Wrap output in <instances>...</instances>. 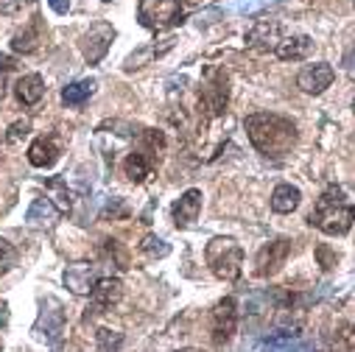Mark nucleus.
Here are the masks:
<instances>
[{"mask_svg":"<svg viewBox=\"0 0 355 352\" xmlns=\"http://www.w3.org/2000/svg\"><path fill=\"white\" fill-rule=\"evenodd\" d=\"M344 67H347V73H349V78L355 81V48H352V51H349V53L344 56Z\"/></svg>","mask_w":355,"mask_h":352,"instance_id":"obj_33","label":"nucleus"},{"mask_svg":"<svg viewBox=\"0 0 355 352\" xmlns=\"http://www.w3.org/2000/svg\"><path fill=\"white\" fill-rule=\"evenodd\" d=\"M17 263V252H15V246L9 243V240H3L0 238V274H6L12 266Z\"/></svg>","mask_w":355,"mask_h":352,"instance_id":"obj_27","label":"nucleus"},{"mask_svg":"<svg viewBox=\"0 0 355 352\" xmlns=\"http://www.w3.org/2000/svg\"><path fill=\"white\" fill-rule=\"evenodd\" d=\"M56 215H59V207H53L51 199H34V204L26 213V221L28 224H48L51 227L56 221Z\"/></svg>","mask_w":355,"mask_h":352,"instance_id":"obj_22","label":"nucleus"},{"mask_svg":"<svg viewBox=\"0 0 355 352\" xmlns=\"http://www.w3.org/2000/svg\"><path fill=\"white\" fill-rule=\"evenodd\" d=\"M246 134L257 154L283 159L297 146V123L277 112H254L246 118Z\"/></svg>","mask_w":355,"mask_h":352,"instance_id":"obj_1","label":"nucleus"},{"mask_svg":"<svg viewBox=\"0 0 355 352\" xmlns=\"http://www.w3.org/2000/svg\"><path fill=\"white\" fill-rule=\"evenodd\" d=\"M96 341H98V352H121V346H123V333L110 330V327H101V330L96 333Z\"/></svg>","mask_w":355,"mask_h":352,"instance_id":"obj_24","label":"nucleus"},{"mask_svg":"<svg viewBox=\"0 0 355 352\" xmlns=\"http://www.w3.org/2000/svg\"><path fill=\"white\" fill-rule=\"evenodd\" d=\"M62 280H64V285L73 294L90 297L93 288H96V283H98V266H93V263H73V266L64 269Z\"/></svg>","mask_w":355,"mask_h":352,"instance_id":"obj_8","label":"nucleus"},{"mask_svg":"<svg viewBox=\"0 0 355 352\" xmlns=\"http://www.w3.org/2000/svg\"><path fill=\"white\" fill-rule=\"evenodd\" d=\"M15 70V59L6 56V53H0V98L6 96V76Z\"/></svg>","mask_w":355,"mask_h":352,"instance_id":"obj_29","label":"nucleus"},{"mask_svg":"<svg viewBox=\"0 0 355 352\" xmlns=\"http://www.w3.org/2000/svg\"><path fill=\"white\" fill-rule=\"evenodd\" d=\"M333 78H336L333 67L327 62H316V64H308V67L300 70L297 87L302 93H308V96H319V93H324L327 87L333 84Z\"/></svg>","mask_w":355,"mask_h":352,"instance_id":"obj_9","label":"nucleus"},{"mask_svg":"<svg viewBox=\"0 0 355 352\" xmlns=\"http://www.w3.org/2000/svg\"><path fill=\"white\" fill-rule=\"evenodd\" d=\"M316 260H319V266H322L324 272H330V269L336 266L338 257H336V252H330V246L322 243V246H316Z\"/></svg>","mask_w":355,"mask_h":352,"instance_id":"obj_30","label":"nucleus"},{"mask_svg":"<svg viewBox=\"0 0 355 352\" xmlns=\"http://www.w3.org/2000/svg\"><path fill=\"white\" fill-rule=\"evenodd\" d=\"M140 252H146L148 257H165L171 252V246L162 238H157V235H146L143 243H140Z\"/></svg>","mask_w":355,"mask_h":352,"instance_id":"obj_26","label":"nucleus"},{"mask_svg":"<svg viewBox=\"0 0 355 352\" xmlns=\"http://www.w3.org/2000/svg\"><path fill=\"white\" fill-rule=\"evenodd\" d=\"M56 159H59V146H56L51 137H40V140L31 143V148H28V162H31L34 168H51Z\"/></svg>","mask_w":355,"mask_h":352,"instance_id":"obj_18","label":"nucleus"},{"mask_svg":"<svg viewBox=\"0 0 355 352\" xmlns=\"http://www.w3.org/2000/svg\"><path fill=\"white\" fill-rule=\"evenodd\" d=\"M45 327V338H59L62 330H64V313H62V305L56 299H45L42 305V313H40V322H37V330Z\"/></svg>","mask_w":355,"mask_h":352,"instance_id":"obj_15","label":"nucleus"},{"mask_svg":"<svg viewBox=\"0 0 355 352\" xmlns=\"http://www.w3.org/2000/svg\"><path fill=\"white\" fill-rule=\"evenodd\" d=\"M176 352H205V349H196V346H185V349H176Z\"/></svg>","mask_w":355,"mask_h":352,"instance_id":"obj_34","label":"nucleus"},{"mask_svg":"<svg viewBox=\"0 0 355 352\" xmlns=\"http://www.w3.org/2000/svg\"><path fill=\"white\" fill-rule=\"evenodd\" d=\"M112 39H115V28H112V23H107V20L93 23L90 31H84L81 39H78V48H81L84 62H87V64H98V62L107 56Z\"/></svg>","mask_w":355,"mask_h":352,"instance_id":"obj_6","label":"nucleus"},{"mask_svg":"<svg viewBox=\"0 0 355 352\" xmlns=\"http://www.w3.org/2000/svg\"><path fill=\"white\" fill-rule=\"evenodd\" d=\"M26 134H28V121H17V123L9 129V137H6V140H9V143H17V140L26 137Z\"/></svg>","mask_w":355,"mask_h":352,"instance_id":"obj_31","label":"nucleus"},{"mask_svg":"<svg viewBox=\"0 0 355 352\" xmlns=\"http://www.w3.org/2000/svg\"><path fill=\"white\" fill-rule=\"evenodd\" d=\"M96 93V81L93 78H81V81H73L62 90V101L64 107H84L90 101V96Z\"/></svg>","mask_w":355,"mask_h":352,"instance_id":"obj_19","label":"nucleus"},{"mask_svg":"<svg viewBox=\"0 0 355 352\" xmlns=\"http://www.w3.org/2000/svg\"><path fill=\"white\" fill-rule=\"evenodd\" d=\"M45 188L56 193V207L59 213H67L73 207V199H70V191H67V182L59 179V176H53V179H45Z\"/></svg>","mask_w":355,"mask_h":352,"instance_id":"obj_25","label":"nucleus"},{"mask_svg":"<svg viewBox=\"0 0 355 352\" xmlns=\"http://www.w3.org/2000/svg\"><path fill=\"white\" fill-rule=\"evenodd\" d=\"M300 202H302L300 188H294V185H288V182H283V185H277V188L272 191V210L280 213V215L294 213V210L300 207Z\"/></svg>","mask_w":355,"mask_h":352,"instance_id":"obj_17","label":"nucleus"},{"mask_svg":"<svg viewBox=\"0 0 355 352\" xmlns=\"http://www.w3.org/2000/svg\"><path fill=\"white\" fill-rule=\"evenodd\" d=\"M48 3L56 15H67V9H70V0H48Z\"/></svg>","mask_w":355,"mask_h":352,"instance_id":"obj_32","label":"nucleus"},{"mask_svg":"<svg viewBox=\"0 0 355 352\" xmlns=\"http://www.w3.org/2000/svg\"><path fill=\"white\" fill-rule=\"evenodd\" d=\"M15 96L23 107H34L42 101L45 96V78L40 73H28L23 78H17V87H15Z\"/></svg>","mask_w":355,"mask_h":352,"instance_id":"obj_14","label":"nucleus"},{"mask_svg":"<svg viewBox=\"0 0 355 352\" xmlns=\"http://www.w3.org/2000/svg\"><path fill=\"white\" fill-rule=\"evenodd\" d=\"M90 299H93V305H96L98 310H110L112 305H118V302L123 299V283H121L118 277H101V280L96 283Z\"/></svg>","mask_w":355,"mask_h":352,"instance_id":"obj_13","label":"nucleus"},{"mask_svg":"<svg viewBox=\"0 0 355 352\" xmlns=\"http://www.w3.org/2000/svg\"><path fill=\"white\" fill-rule=\"evenodd\" d=\"M266 3H272V0H230V9L238 15H249V12L263 9Z\"/></svg>","mask_w":355,"mask_h":352,"instance_id":"obj_28","label":"nucleus"},{"mask_svg":"<svg viewBox=\"0 0 355 352\" xmlns=\"http://www.w3.org/2000/svg\"><path fill=\"white\" fill-rule=\"evenodd\" d=\"M173 48V39H165V45H159L157 48V42L154 45H146V48H140V51H135L129 59H126V70H137V67H143V64H148L151 59H157V56H162L165 51H171Z\"/></svg>","mask_w":355,"mask_h":352,"instance_id":"obj_21","label":"nucleus"},{"mask_svg":"<svg viewBox=\"0 0 355 352\" xmlns=\"http://www.w3.org/2000/svg\"><path fill=\"white\" fill-rule=\"evenodd\" d=\"M137 20H140V26H146L151 31H165L173 26H182V20H185L182 0H140Z\"/></svg>","mask_w":355,"mask_h":352,"instance_id":"obj_4","label":"nucleus"},{"mask_svg":"<svg viewBox=\"0 0 355 352\" xmlns=\"http://www.w3.org/2000/svg\"><path fill=\"white\" fill-rule=\"evenodd\" d=\"M235 327H238V305L232 297H227L213 310V341L227 344L235 335Z\"/></svg>","mask_w":355,"mask_h":352,"instance_id":"obj_10","label":"nucleus"},{"mask_svg":"<svg viewBox=\"0 0 355 352\" xmlns=\"http://www.w3.org/2000/svg\"><path fill=\"white\" fill-rule=\"evenodd\" d=\"M40 23H31L28 28H23V31H17L15 34V39H12V51H17V53H34L37 48H40Z\"/></svg>","mask_w":355,"mask_h":352,"instance_id":"obj_23","label":"nucleus"},{"mask_svg":"<svg viewBox=\"0 0 355 352\" xmlns=\"http://www.w3.org/2000/svg\"><path fill=\"white\" fill-rule=\"evenodd\" d=\"M202 213V191L191 188L180 196V202H176L171 207V215H173V224L176 227H191Z\"/></svg>","mask_w":355,"mask_h":352,"instance_id":"obj_12","label":"nucleus"},{"mask_svg":"<svg viewBox=\"0 0 355 352\" xmlns=\"http://www.w3.org/2000/svg\"><path fill=\"white\" fill-rule=\"evenodd\" d=\"M104 3H110V0H104Z\"/></svg>","mask_w":355,"mask_h":352,"instance_id":"obj_35","label":"nucleus"},{"mask_svg":"<svg viewBox=\"0 0 355 352\" xmlns=\"http://www.w3.org/2000/svg\"><path fill=\"white\" fill-rule=\"evenodd\" d=\"M291 240L288 238H277V240H269L254 257V274L257 277H272L277 274L283 266H286V260L291 257Z\"/></svg>","mask_w":355,"mask_h":352,"instance_id":"obj_7","label":"nucleus"},{"mask_svg":"<svg viewBox=\"0 0 355 352\" xmlns=\"http://www.w3.org/2000/svg\"><path fill=\"white\" fill-rule=\"evenodd\" d=\"M352 221H355V204L347 202L338 188L324 191L308 215V224L322 229L324 235H347L352 229Z\"/></svg>","mask_w":355,"mask_h":352,"instance_id":"obj_2","label":"nucleus"},{"mask_svg":"<svg viewBox=\"0 0 355 352\" xmlns=\"http://www.w3.org/2000/svg\"><path fill=\"white\" fill-rule=\"evenodd\" d=\"M311 48H313V39H311V37L294 34V37H283V42L277 45L275 53H277L283 62H300V59H305V56L311 53Z\"/></svg>","mask_w":355,"mask_h":352,"instance_id":"obj_16","label":"nucleus"},{"mask_svg":"<svg viewBox=\"0 0 355 352\" xmlns=\"http://www.w3.org/2000/svg\"><path fill=\"white\" fill-rule=\"evenodd\" d=\"M205 263H207V269L224 280V283H235L243 272V249L235 238H213L205 249Z\"/></svg>","mask_w":355,"mask_h":352,"instance_id":"obj_3","label":"nucleus"},{"mask_svg":"<svg viewBox=\"0 0 355 352\" xmlns=\"http://www.w3.org/2000/svg\"><path fill=\"white\" fill-rule=\"evenodd\" d=\"M202 107L207 109L210 118H221L230 104V76L224 67H210L202 78V93H199Z\"/></svg>","mask_w":355,"mask_h":352,"instance_id":"obj_5","label":"nucleus"},{"mask_svg":"<svg viewBox=\"0 0 355 352\" xmlns=\"http://www.w3.org/2000/svg\"><path fill=\"white\" fill-rule=\"evenodd\" d=\"M280 42H283V37H280V23L277 20H257L246 31V45L254 48V51H277Z\"/></svg>","mask_w":355,"mask_h":352,"instance_id":"obj_11","label":"nucleus"},{"mask_svg":"<svg viewBox=\"0 0 355 352\" xmlns=\"http://www.w3.org/2000/svg\"><path fill=\"white\" fill-rule=\"evenodd\" d=\"M151 168H154V162H151L143 151L129 154V157H126V162H123V173H126V179H129V182H135V185H140V182H146V179H148V176H151Z\"/></svg>","mask_w":355,"mask_h":352,"instance_id":"obj_20","label":"nucleus"}]
</instances>
